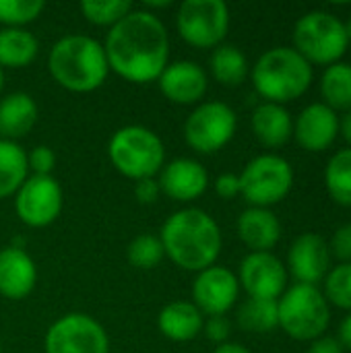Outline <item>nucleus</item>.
<instances>
[{
	"instance_id": "nucleus-16",
	"label": "nucleus",
	"mask_w": 351,
	"mask_h": 353,
	"mask_svg": "<svg viewBox=\"0 0 351 353\" xmlns=\"http://www.w3.org/2000/svg\"><path fill=\"white\" fill-rule=\"evenodd\" d=\"M161 95L176 105H194L207 93V70L194 60L170 62L157 79Z\"/></svg>"
},
{
	"instance_id": "nucleus-31",
	"label": "nucleus",
	"mask_w": 351,
	"mask_h": 353,
	"mask_svg": "<svg viewBox=\"0 0 351 353\" xmlns=\"http://www.w3.org/2000/svg\"><path fill=\"white\" fill-rule=\"evenodd\" d=\"M166 252H163V244L159 240V236H151V234H141L137 236L128 248H126V259L134 269H155L161 261H163Z\"/></svg>"
},
{
	"instance_id": "nucleus-45",
	"label": "nucleus",
	"mask_w": 351,
	"mask_h": 353,
	"mask_svg": "<svg viewBox=\"0 0 351 353\" xmlns=\"http://www.w3.org/2000/svg\"><path fill=\"white\" fill-rule=\"evenodd\" d=\"M0 353H2V343H0Z\"/></svg>"
},
{
	"instance_id": "nucleus-3",
	"label": "nucleus",
	"mask_w": 351,
	"mask_h": 353,
	"mask_svg": "<svg viewBox=\"0 0 351 353\" xmlns=\"http://www.w3.org/2000/svg\"><path fill=\"white\" fill-rule=\"evenodd\" d=\"M48 70L62 89L72 93H91L110 74L103 43L83 33L64 35L52 46Z\"/></svg>"
},
{
	"instance_id": "nucleus-29",
	"label": "nucleus",
	"mask_w": 351,
	"mask_h": 353,
	"mask_svg": "<svg viewBox=\"0 0 351 353\" xmlns=\"http://www.w3.org/2000/svg\"><path fill=\"white\" fill-rule=\"evenodd\" d=\"M238 325L248 333H271L279 327L277 300L248 298L238 308Z\"/></svg>"
},
{
	"instance_id": "nucleus-42",
	"label": "nucleus",
	"mask_w": 351,
	"mask_h": 353,
	"mask_svg": "<svg viewBox=\"0 0 351 353\" xmlns=\"http://www.w3.org/2000/svg\"><path fill=\"white\" fill-rule=\"evenodd\" d=\"M213 353H250L242 343H234V341H225L221 345H217Z\"/></svg>"
},
{
	"instance_id": "nucleus-43",
	"label": "nucleus",
	"mask_w": 351,
	"mask_h": 353,
	"mask_svg": "<svg viewBox=\"0 0 351 353\" xmlns=\"http://www.w3.org/2000/svg\"><path fill=\"white\" fill-rule=\"evenodd\" d=\"M345 31H348V37H350V41H351V17H350V21L345 23Z\"/></svg>"
},
{
	"instance_id": "nucleus-30",
	"label": "nucleus",
	"mask_w": 351,
	"mask_h": 353,
	"mask_svg": "<svg viewBox=\"0 0 351 353\" xmlns=\"http://www.w3.org/2000/svg\"><path fill=\"white\" fill-rule=\"evenodd\" d=\"M83 17L97 25V27H114L118 21H122L130 10L132 2L128 0H83L79 4Z\"/></svg>"
},
{
	"instance_id": "nucleus-20",
	"label": "nucleus",
	"mask_w": 351,
	"mask_h": 353,
	"mask_svg": "<svg viewBox=\"0 0 351 353\" xmlns=\"http://www.w3.org/2000/svg\"><path fill=\"white\" fill-rule=\"evenodd\" d=\"M238 236L250 252H271L281 240V221L271 209L248 207L238 217Z\"/></svg>"
},
{
	"instance_id": "nucleus-2",
	"label": "nucleus",
	"mask_w": 351,
	"mask_h": 353,
	"mask_svg": "<svg viewBox=\"0 0 351 353\" xmlns=\"http://www.w3.org/2000/svg\"><path fill=\"white\" fill-rule=\"evenodd\" d=\"M166 256L180 269L201 273L221 254L223 238L217 221L203 209L186 207L166 219L159 232Z\"/></svg>"
},
{
	"instance_id": "nucleus-17",
	"label": "nucleus",
	"mask_w": 351,
	"mask_h": 353,
	"mask_svg": "<svg viewBox=\"0 0 351 353\" xmlns=\"http://www.w3.org/2000/svg\"><path fill=\"white\" fill-rule=\"evenodd\" d=\"M161 194L178 203H192L201 199L209 186V174L201 161L190 157H176L168 161L157 174Z\"/></svg>"
},
{
	"instance_id": "nucleus-9",
	"label": "nucleus",
	"mask_w": 351,
	"mask_h": 353,
	"mask_svg": "<svg viewBox=\"0 0 351 353\" xmlns=\"http://www.w3.org/2000/svg\"><path fill=\"white\" fill-rule=\"evenodd\" d=\"M176 29L188 46L215 50L230 31V8L223 0H184L176 12Z\"/></svg>"
},
{
	"instance_id": "nucleus-19",
	"label": "nucleus",
	"mask_w": 351,
	"mask_h": 353,
	"mask_svg": "<svg viewBox=\"0 0 351 353\" xmlns=\"http://www.w3.org/2000/svg\"><path fill=\"white\" fill-rule=\"evenodd\" d=\"M37 283L35 261L21 246L0 248V296L25 300Z\"/></svg>"
},
{
	"instance_id": "nucleus-36",
	"label": "nucleus",
	"mask_w": 351,
	"mask_h": 353,
	"mask_svg": "<svg viewBox=\"0 0 351 353\" xmlns=\"http://www.w3.org/2000/svg\"><path fill=\"white\" fill-rule=\"evenodd\" d=\"M203 333L207 335L209 341L221 345L230 339V333H232V325L225 316H209L203 325Z\"/></svg>"
},
{
	"instance_id": "nucleus-41",
	"label": "nucleus",
	"mask_w": 351,
	"mask_h": 353,
	"mask_svg": "<svg viewBox=\"0 0 351 353\" xmlns=\"http://www.w3.org/2000/svg\"><path fill=\"white\" fill-rule=\"evenodd\" d=\"M339 132L343 134L345 143L351 147V110L343 112V116L339 118Z\"/></svg>"
},
{
	"instance_id": "nucleus-24",
	"label": "nucleus",
	"mask_w": 351,
	"mask_h": 353,
	"mask_svg": "<svg viewBox=\"0 0 351 353\" xmlns=\"http://www.w3.org/2000/svg\"><path fill=\"white\" fill-rule=\"evenodd\" d=\"M39 52L37 37L27 27H0V68H25Z\"/></svg>"
},
{
	"instance_id": "nucleus-22",
	"label": "nucleus",
	"mask_w": 351,
	"mask_h": 353,
	"mask_svg": "<svg viewBox=\"0 0 351 353\" xmlns=\"http://www.w3.org/2000/svg\"><path fill=\"white\" fill-rule=\"evenodd\" d=\"M205 316L188 300H176L161 308L157 316V327L161 335L170 341H192L203 333Z\"/></svg>"
},
{
	"instance_id": "nucleus-1",
	"label": "nucleus",
	"mask_w": 351,
	"mask_h": 353,
	"mask_svg": "<svg viewBox=\"0 0 351 353\" xmlns=\"http://www.w3.org/2000/svg\"><path fill=\"white\" fill-rule=\"evenodd\" d=\"M106 58L112 72L137 85L157 81L170 64V35L161 19L132 8L106 35Z\"/></svg>"
},
{
	"instance_id": "nucleus-37",
	"label": "nucleus",
	"mask_w": 351,
	"mask_h": 353,
	"mask_svg": "<svg viewBox=\"0 0 351 353\" xmlns=\"http://www.w3.org/2000/svg\"><path fill=\"white\" fill-rule=\"evenodd\" d=\"M159 194H161V188H159L157 178H145V180L134 182V196L139 203L153 205L159 199Z\"/></svg>"
},
{
	"instance_id": "nucleus-12",
	"label": "nucleus",
	"mask_w": 351,
	"mask_h": 353,
	"mask_svg": "<svg viewBox=\"0 0 351 353\" xmlns=\"http://www.w3.org/2000/svg\"><path fill=\"white\" fill-rule=\"evenodd\" d=\"M64 205L62 186L54 176H29L14 194V211L29 228H48Z\"/></svg>"
},
{
	"instance_id": "nucleus-6",
	"label": "nucleus",
	"mask_w": 351,
	"mask_h": 353,
	"mask_svg": "<svg viewBox=\"0 0 351 353\" xmlns=\"http://www.w3.org/2000/svg\"><path fill=\"white\" fill-rule=\"evenodd\" d=\"M279 329L296 341H314L331 325V306L317 285L294 283L277 300Z\"/></svg>"
},
{
	"instance_id": "nucleus-5",
	"label": "nucleus",
	"mask_w": 351,
	"mask_h": 353,
	"mask_svg": "<svg viewBox=\"0 0 351 353\" xmlns=\"http://www.w3.org/2000/svg\"><path fill=\"white\" fill-rule=\"evenodd\" d=\"M112 165L126 178L139 182L155 178L166 165V147L159 134L141 124L118 128L108 143Z\"/></svg>"
},
{
	"instance_id": "nucleus-7",
	"label": "nucleus",
	"mask_w": 351,
	"mask_h": 353,
	"mask_svg": "<svg viewBox=\"0 0 351 353\" xmlns=\"http://www.w3.org/2000/svg\"><path fill=\"white\" fill-rule=\"evenodd\" d=\"M345 23L329 10H310L294 27V50L310 64L331 66L348 52Z\"/></svg>"
},
{
	"instance_id": "nucleus-15",
	"label": "nucleus",
	"mask_w": 351,
	"mask_h": 353,
	"mask_svg": "<svg viewBox=\"0 0 351 353\" xmlns=\"http://www.w3.org/2000/svg\"><path fill=\"white\" fill-rule=\"evenodd\" d=\"M285 269L296 283L319 285L331 271V250L325 238L314 232L298 236L288 252Z\"/></svg>"
},
{
	"instance_id": "nucleus-38",
	"label": "nucleus",
	"mask_w": 351,
	"mask_h": 353,
	"mask_svg": "<svg viewBox=\"0 0 351 353\" xmlns=\"http://www.w3.org/2000/svg\"><path fill=\"white\" fill-rule=\"evenodd\" d=\"M215 192L221 199H225V201L238 196L240 194V178H238V174H230L228 172V174L217 176V180H215Z\"/></svg>"
},
{
	"instance_id": "nucleus-35",
	"label": "nucleus",
	"mask_w": 351,
	"mask_h": 353,
	"mask_svg": "<svg viewBox=\"0 0 351 353\" xmlns=\"http://www.w3.org/2000/svg\"><path fill=\"white\" fill-rule=\"evenodd\" d=\"M329 250L339 263H351V223H343L335 230Z\"/></svg>"
},
{
	"instance_id": "nucleus-11",
	"label": "nucleus",
	"mask_w": 351,
	"mask_h": 353,
	"mask_svg": "<svg viewBox=\"0 0 351 353\" xmlns=\"http://www.w3.org/2000/svg\"><path fill=\"white\" fill-rule=\"evenodd\" d=\"M43 352L110 353V337L93 316L70 312L50 325L43 337Z\"/></svg>"
},
{
	"instance_id": "nucleus-4",
	"label": "nucleus",
	"mask_w": 351,
	"mask_h": 353,
	"mask_svg": "<svg viewBox=\"0 0 351 353\" xmlns=\"http://www.w3.org/2000/svg\"><path fill=\"white\" fill-rule=\"evenodd\" d=\"M312 77V64L288 46L267 50L250 70L257 93L269 103L279 105L302 97L310 89Z\"/></svg>"
},
{
	"instance_id": "nucleus-40",
	"label": "nucleus",
	"mask_w": 351,
	"mask_h": 353,
	"mask_svg": "<svg viewBox=\"0 0 351 353\" xmlns=\"http://www.w3.org/2000/svg\"><path fill=\"white\" fill-rule=\"evenodd\" d=\"M339 343L343 345V350L351 352V312L341 321L339 325V335H337Z\"/></svg>"
},
{
	"instance_id": "nucleus-26",
	"label": "nucleus",
	"mask_w": 351,
	"mask_h": 353,
	"mask_svg": "<svg viewBox=\"0 0 351 353\" xmlns=\"http://www.w3.org/2000/svg\"><path fill=\"white\" fill-rule=\"evenodd\" d=\"M27 178V151L19 143L0 139V199L14 196Z\"/></svg>"
},
{
	"instance_id": "nucleus-44",
	"label": "nucleus",
	"mask_w": 351,
	"mask_h": 353,
	"mask_svg": "<svg viewBox=\"0 0 351 353\" xmlns=\"http://www.w3.org/2000/svg\"><path fill=\"white\" fill-rule=\"evenodd\" d=\"M2 87H4V70L0 68V93H2Z\"/></svg>"
},
{
	"instance_id": "nucleus-32",
	"label": "nucleus",
	"mask_w": 351,
	"mask_h": 353,
	"mask_svg": "<svg viewBox=\"0 0 351 353\" xmlns=\"http://www.w3.org/2000/svg\"><path fill=\"white\" fill-rule=\"evenodd\" d=\"M323 294L329 304L351 312V263H339L327 273Z\"/></svg>"
},
{
	"instance_id": "nucleus-39",
	"label": "nucleus",
	"mask_w": 351,
	"mask_h": 353,
	"mask_svg": "<svg viewBox=\"0 0 351 353\" xmlns=\"http://www.w3.org/2000/svg\"><path fill=\"white\" fill-rule=\"evenodd\" d=\"M343 345L339 343L337 337H331V335H321L317 337L314 341H310L308 345V353H343Z\"/></svg>"
},
{
	"instance_id": "nucleus-10",
	"label": "nucleus",
	"mask_w": 351,
	"mask_h": 353,
	"mask_svg": "<svg viewBox=\"0 0 351 353\" xmlns=\"http://www.w3.org/2000/svg\"><path fill=\"white\" fill-rule=\"evenodd\" d=\"M238 116L223 101H203L184 120V141L201 155L223 149L236 134Z\"/></svg>"
},
{
	"instance_id": "nucleus-21",
	"label": "nucleus",
	"mask_w": 351,
	"mask_h": 353,
	"mask_svg": "<svg viewBox=\"0 0 351 353\" xmlns=\"http://www.w3.org/2000/svg\"><path fill=\"white\" fill-rule=\"evenodd\" d=\"M37 103L25 91L0 97V139L17 143L27 137L37 122Z\"/></svg>"
},
{
	"instance_id": "nucleus-8",
	"label": "nucleus",
	"mask_w": 351,
	"mask_h": 353,
	"mask_svg": "<svg viewBox=\"0 0 351 353\" xmlns=\"http://www.w3.org/2000/svg\"><path fill=\"white\" fill-rule=\"evenodd\" d=\"M240 178V194L250 203V207L269 209L281 203L294 186L292 163L275 153L257 155L246 163Z\"/></svg>"
},
{
	"instance_id": "nucleus-23",
	"label": "nucleus",
	"mask_w": 351,
	"mask_h": 353,
	"mask_svg": "<svg viewBox=\"0 0 351 353\" xmlns=\"http://www.w3.org/2000/svg\"><path fill=\"white\" fill-rule=\"evenodd\" d=\"M250 126H252V132L259 139V143H263L265 147H271V149L283 147L294 134V120H292L290 112L285 110V105L269 103V101L254 108Z\"/></svg>"
},
{
	"instance_id": "nucleus-27",
	"label": "nucleus",
	"mask_w": 351,
	"mask_h": 353,
	"mask_svg": "<svg viewBox=\"0 0 351 353\" xmlns=\"http://www.w3.org/2000/svg\"><path fill=\"white\" fill-rule=\"evenodd\" d=\"M321 93L323 103H327L335 112H350L351 110V64L350 62H335L325 68L321 77Z\"/></svg>"
},
{
	"instance_id": "nucleus-13",
	"label": "nucleus",
	"mask_w": 351,
	"mask_h": 353,
	"mask_svg": "<svg viewBox=\"0 0 351 353\" xmlns=\"http://www.w3.org/2000/svg\"><path fill=\"white\" fill-rule=\"evenodd\" d=\"M236 277L248 298L279 300L288 290V269L273 252H248Z\"/></svg>"
},
{
	"instance_id": "nucleus-14",
	"label": "nucleus",
	"mask_w": 351,
	"mask_h": 353,
	"mask_svg": "<svg viewBox=\"0 0 351 353\" xmlns=\"http://www.w3.org/2000/svg\"><path fill=\"white\" fill-rule=\"evenodd\" d=\"M240 296V283L234 271L213 265L197 273L192 281V304L203 316H225Z\"/></svg>"
},
{
	"instance_id": "nucleus-18",
	"label": "nucleus",
	"mask_w": 351,
	"mask_h": 353,
	"mask_svg": "<svg viewBox=\"0 0 351 353\" xmlns=\"http://www.w3.org/2000/svg\"><path fill=\"white\" fill-rule=\"evenodd\" d=\"M339 134V116L323 101L308 103L294 122V137L304 151L321 153L329 149Z\"/></svg>"
},
{
	"instance_id": "nucleus-34",
	"label": "nucleus",
	"mask_w": 351,
	"mask_h": 353,
	"mask_svg": "<svg viewBox=\"0 0 351 353\" xmlns=\"http://www.w3.org/2000/svg\"><path fill=\"white\" fill-rule=\"evenodd\" d=\"M56 165V153L48 145H37L27 153V168L31 176H52Z\"/></svg>"
},
{
	"instance_id": "nucleus-28",
	"label": "nucleus",
	"mask_w": 351,
	"mask_h": 353,
	"mask_svg": "<svg viewBox=\"0 0 351 353\" xmlns=\"http://www.w3.org/2000/svg\"><path fill=\"white\" fill-rule=\"evenodd\" d=\"M325 186L337 205L351 207V147L337 151L329 159L325 168Z\"/></svg>"
},
{
	"instance_id": "nucleus-33",
	"label": "nucleus",
	"mask_w": 351,
	"mask_h": 353,
	"mask_svg": "<svg viewBox=\"0 0 351 353\" xmlns=\"http://www.w3.org/2000/svg\"><path fill=\"white\" fill-rule=\"evenodd\" d=\"M43 0H0L2 27H27L43 12Z\"/></svg>"
},
{
	"instance_id": "nucleus-25",
	"label": "nucleus",
	"mask_w": 351,
	"mask_h": 353,
	"mask_svg": "<svg viewBox=\"0 0 351 353\" xmlns=\"http://www.w3.org/2000/svg\"><path fill=\"white\" fill-rule=\"evenodd\" d=\"M209 70H211V77L219 85H223V87H238L248 77L250 66H248V60H246L244 52L238 46L221 43V46H217L211 52Z\"/></svg>"
}]
</instances>
